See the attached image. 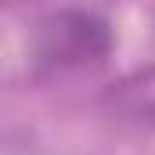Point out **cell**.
I'll return each instance as SVG.
<instances>
[{
  "instance_id": "6da1fadb",
  "label": "cell",
  "mask_w": 155,
  "mask_h": 155,
  "mask_svg": "<svg viewBox=\"0 0 155 155\" xmlns=\"http://www.w3.org/2000/svg\"><path fill=\"white\" fill-rule=\"evenodd\" d=\"M112 51V29L94 11H61L40 25L36 58L51 69L101 65Z\"/></svg>"
}]
</instances>
